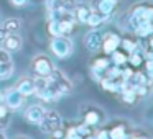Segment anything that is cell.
<instances>
[{"mask_svg":"<svg viewBox=\"0 0 153 139\" xmlns=\"http://www.w3.org/2000/svg\"><path fill=\"white\" fill-rule=\"evenodd\" d=\"M51 134H53L54 139H63V138H64V131H63L61 128H56L53 132H51Z\"/></svg>","mask_w":153,"mask_h":139,"instance_id":"obj_30","label":"cell"},{"mask_svg":"<svg viewBox=\"0 0 153 139\" xmlns=\"http://www.w3.org/2000/svg\"><path fill=\"white\" fill-rule=\"evenodd\" d=\"M120 44H122V48H123V53H127V54L133 53V51L137 49V43L132 40H120Z\"/></svg>","mask_w":153,"mask_h":139,"instance_id":"obj_21","label":"cell"},{"mask_svg":"<svg viewBox=\"0 0 153 139\" xmlns=\"http://www.w3.org/2000/svg\"><path fill=\"white\" fill-rule=\"evenodd\" d=\"M0 119H8V106L0 102Z\"/></svg>","mask_w":153,"mask_h":139,"instance_id":"obj_28","label":"cell"},{"mask_svg":"<svg viewBox=\"0 0 153 139\" xmlns=\"http://www.w3.org/2000/svg\"><path fill=\"white\" fill-rule=\"evenodd\" d=\"M20 26H22V21L18 20V18H8L4 25V28L8 33H17V31L20 30Z\"/></svg>","mask_w":153,"mask_h":139,"instance_id":"obj_19","label":"cell"},{"mask_svg":"<svg viewBox=\"0 0 153 139\" xmlns=\"http://www.w3.org/2000/svg\"><path fill=\"white\" fill-rule=\"evenodd\" d=\"M7 61H12L10 51H7L5 48H0V62H7Z\"/></svg>","mask_w":153,"mask_h":139,"instance_id":"obj_27","label":"cell"},{"mask_svg":"<svg viewBox=\"0 0 153 139\" xmlns=\"http://www.w3.org/2000/svg\"><path fill=\"white\" fill-rule=\"evenodd\" d=\"M120 46V36H117L115 33H107L105 36H102V51L105 54H112L117 48Z\"/></svg>","mask_w":153,"mask_h":139,"instance_id":"obj_6","label":"cell"},{"mask_svg":"<svg viewBox=\"0 0 153 139\" xmlns=\"http://www.w3.org/2000/svg\"><path fill=\"white\" fill-rule=\"evenodd\" d=\"M20 139H25V138H20Z\"/></svg>","mask_w":153,"mask_h":139,"instance_id":"obj_36","label":"cell"},{"mask_svg":"<svg viewBox=\"0 0 153 139\" xmlns=\"http://www.w3.org/2000/svg\"><path fill=\"white\" fill-rule=\"evenodd\" d=\"M23 102H25V97L18 92L17 87H15V89H8L7 92H5V105H7L8 108L17 110L23 105Z\"/></svg>","mask_w":153,"mask_h":139,"instance_id":"obj_5","label":"cell"},{"mask_svg":"<svg viewBox=\"0 0 153 139\" xmlns=\"http://www.w3.org/2000/svg\"><path fill=\"white\" fill-rule=\"evenodd\" d=\"M120 93H122V98H123V102H127V103H133V102H135V98H137L135 92H133L132 89H123Z\"/></svg>","mask_w":153,"mask_h":139,"instance_id":"obj_22","label":"cell"},{"mask_svg":"<svg viewBox=\"0 0 153 139\" xmlns=\"http://www.w3.org/2000/svg\"><path fill=\"white\" fill-rule=\"evenodd\" d=\"M76 0H63V5H61V10L63 12H73L76 8Z\"/></svg>","mask_w":153,"mask_h":139,"instance_id":"obj_26","label":"cell"},{"mask_svg":"<svg viewBox=\"0 0 153 139\" xmlns=\"http://www.w3.org/2000/svg\"><path fill=\"white\" fill-rule=\"evenodd\" d=\"M61 5H63V0H46V8H48V12L61 10Z\"/></svg>","mask_w":153,"mask_h":139,"instance_id":"obj_25","label":"cell"},{"mask_svg":"<svg viewBox=\"0 0 153 139\" xmlns=\"http://www.w3.org/2000/svg\"><path fill=\"white\" fill-rule=\"evenodd\" d=\"M127 62H128L132 67H140V66L143 64V56L135 49L133 53H130V54H128V57H127Z\"/></svg>","mask_w":153,"mask_h":139,"instance_id":"obj_18","label":"cell"},{"mask_svg":"<svg viewBox=\"0 0 153 139\" xmlns=\"http://www.w3.org/2000/svg\"><path fill=\"white\" fill-rule=\"evenodd\" d=\"M48 31H50L51 36H63V34H61V30H59L58 21H50V25H48Z\"/></svg>","mask_w":153,"mask_h":139,"instance_id":"obj_24","label":"cell"},{"mask_svg":"<svg viewBox=\"0 0 153 139\" xmlns=\"http://www.w3.org/2000/svg\"><path fill=\"white\" fill-rule=\"evenodd\" d=\"M61 123H63V119H61L59 113L50 110V111L45 113L43 119L38 123V126H40V129L43 132H53L56 128H61Z\"/></svg>","mask_w":153,"mask_h":139,"instance_id":"obj_3","label":"cell"},{"mask_svg":"<svg viewBox=\"0 0 153 139\" xmlns=\"http://www.w3.org/2000/svg\"><path fill=\"white\" fill-rule=\"evenodd\" d=\"M110 64V61L107 59V57H97L96 61H94V69H97V70H102L104 72V69H105L107 66H109Z\"/></svg>","mask_w":153,"mask_h":139,"instance_id":"obj_23","label":"cell"},{"mask_svg":"<svg viewBox=\"0 0 153 139\" xmlns=\"http://www.w3.org/2000/svg\"><path fill=\"white\" fill-rule=\"evenodd\" d=\"M0 100H2V97H0Z\"/></svg>","mask_w":153,"mask_h":139,"instance_id":"obj_37","label":"cell"},{"mask_svg":"<svg viewBox=\"0 0 153 139\" xmlns=\"http://www.w3.org/2000/svg\"><path fill=\"white\" fill-rule=\"evenodd\" d=\"M73 12H74V20H77L79 23H87V18H89L92 10L87 5H76V8Z\"/></svg>","mask_w":153,"mask_h":139,"instance_id":"obj_11","label":"cell"},{"mask_svg":"<svg viewBox=\"0 0 153 139\" xmlns=\"http://www.w3.org/2000/svg\"><path fill=\"white\" fill-rule=\"evenodd\" d=\"M45 113H46V110L41 105H31L30 108H27V111H25V118L30 123H33V124H38V123L43 119Z\"/></svg>","mask_w":153,"mask_h":139,"instance_id":"obj_8","label":"cell"},{"mask_svg":"<svg viewBox=\"0 0 153 139\" xmlns=\"http://www.w3.org/2000/svg\"><path fill=\"white\" fill-rule=\"evenodd\" d=\"M50 82L53 83L54 87H56V90L59 93H63V95H66V93L71 92V89H73V83H71L69 77L66 75V74H63L59 69H56V67H53V70L50 72Z\"/></svg>","mask_w":153,"mask_h":139,"instance_id":"obj_2","label":"cell"},{"mask_svg":"<svg viewBox=\"0 0 153 139\" xmlns=\"http://www.w3.org/2000/svg\"><path fill=\"white\" fill-rule=\"evenodd\" d=\"M150 48H152V51H153V38H150Z\"/></svg>","mask_w":153,"mask_h":139,"instance_id":"obj_35","label":"cell"},{"mask_svg":"<svg viewBox=\"0 0 153 139\" xmlns=\"http://www.w3.org/2000/svg\"><path fill=\"white\" fill-rule=\"evenodd\" d=\"M112 59H110V62L112 64H115V66H120V67H123V64H127V57H128V54L127 53H123V51H114L112 54Z\"/></svg>","mask_w":153,"mask_h":139,"instance_id":"obj_16","label":"cell"},{"mask_svg":"<svg viewBox=\"0 0 153 139\" xmlns=\"http://www.w3.org/2000/svg\"><path fill=\"white\" fill-rule=\"evenodd\" d=\"M127 139H146L145 136H137V134H133V136H127Z\"/></svg>","mask_w":153,"mask_h":139,"instance_id":"obj_33","label":"cell"},{"mask_svg":"<svg viewBox=\"0 0 153 139\" xmlns=\"http://www.w3.org/2000/svg\"><path fill=\"white\" fill-rule=\"evenodd\" d=\"M12 5H15V7H25V5L28 4V0H10Z\"/></svg>","mask_w":153,"mask_h":139,"instance_id":"obj_31","label":"cell"},{"mask_svg":"<svg viewBox=\"0 0 153 139\" xmlns=\"http://www.w3.org/2000/svg\"><path fill=\"white\" fill-rule=\"evenodd\" d=\"M96 139H110L109 129H102V131H99V132L96 134Z\"/></svg>","mask_w":153,"mask_h":139,"instance_id":"obj_29","label":"cell"},{"mask_svg":"<svg viewBox=\"0 0 153 139\" xmlns=\"http://www.w3.org/2000/svg\"><path fill=\"white\" fill-rule=\"evenodd\" d=\"M84 44H86L87 51L96 53V51H99L100 46H102V34H100L99 31H91V33L86 34Z\"/></svg>","mask_w":153,"mask_h":139,"instance_id":"obj_7","label":"cell"},{"mask_svg":"<svg viewBox=\"0 0 153 139\" xmlns=\"http://www.w3.org/2000/svg\"><path fill=\"white\" fill-rule=\"evenodd\" d=\"M7 34H8V31L5 30L4 26H2V28H0V43H2V41L5 40V36H7Z\"/></svg>","mask_w":153,"mask_h":139,"instance_id":"obj_32","label":"cell"},{"mask_svg":"<svg viewBox=\"0 0 153 139\" xmlns=\"http://www.w3.org/2000/svg\"><path fill=\"white\" fill-rule=\"evenodd\" d=\"M109 136H110V139H127L125 126H122V124L114 126V128L109 131Z\"/></svg>","mask_w":153,"mask_h":139,"instance_id":"obj_17","label":"cell"},{"mask_svg":"<svg viewBox=\"0 0 153 139\" xmlns=\"http://www.w3.org/2000/svg\"><path fill=\"white\" fill-rule=\"evenodd\" d=\"M53 64H51L50 57L43 56V54H40V56H36L33 59V70L38 74V75H45L48 77L50 75V72L53 70Z\"/></svg>","mask_w":153,"mask_h":139,"instance_id":"obj_4","label":"cell"},{"mask_svg":"<svg viewBox=\"0 0 153 139\" xmlns=\"http://www.w3.org/2000/svg\"><path fill=\"white\" fill-rule=\"evenodd\" d=\"M15 87H17L18 92H20L23 97H30V95L35 93V82H33V79H30V77H23V79H20Z\"/></svg>","mask_w":153,"mask_h":139,"instance_id":"obj_10","label":"cell"},{"mask_svg":"<svg viewBox=\"0 0 153 139\" xmlns=\"http://www.w3.org/2000/svg\"><path fill=\"white\" fill-rule=\"evenodd\" d=\"M0 139H7V136H5L4 131H0Z\"/></svg>","mask_w":153,"mask_h":139,"instance_id":"obj_34","label":"cell"},{"mask_svg":"<svg viewBox=\"0 0 153 139\" xmlns=\"http://www.w3.org/2000/svg\"><path fill=\"white\" fill-rule=\"evenodd\" d=\"M50 48H51V51H53V54L56 57L64 59V57H68L73 53V41H71L69 38H66L64 34L63 36H53Z\"/></svg>","mask_w":153,"mask_h":139,"instance_id":"obj_1","label":"cell"},{"mask_svg":"<svg viewBox=\"0 0 153 139\" xmlns=\"http://www.w3.org/2000/svg\"><path fill=\"white\" fill-rule=\"evenodd\" d=\"M117 0H97V12L104 15H110L112 10L115 8Z\"/></svg>","mask_w":153,"mask_h":139,"instance_id":"obj_12","label":"cell"},{"mask_svg":"<svg viewBox=\"0 0 153 139\" xmlns=\"http://www.w3.org/2000/svg\"><path fill=\"white\" fill-rule=\"evenodd\" d=\"M84 123L89 126H97L100 123V113L96 111V110H89V111L86 113V116H84Z\"/></svg>","mask_w":153,"mask_h":139,"instance_id":"obj_15","label":"cell"},{"mask_svg":"<svg viewBox=\"0 0 153 139\" xmlns=\"http://www.w3.org/2000/svg\"><path fill=\"white\" fill-rule=\"evenodd\" d=\"M2 44H4V48L7 51H18L22 49V44H23V41H22L20 34L17 33H8L7 36H5V40L2 41Z\"/></svg>","mask_w":153,"mask_h":139,"instance_id":"obj_9","label":"cell"},{"mask_svg":"<svg viewBox=\"0 0 153 139\" xmlns=\"http://www.w3.org/2000/svg\"><path fill=\"white\" fill-rule=\"evenodd\" d=\"M107 17H109V15H104V13H100V12H97V10L91 12L89 18H87V25H91V26H100V25L107 20Z\"/></svg>","mask_w":153,"mask_h":139,"instance_id":"obj_14","label":"cell"},{"mask_svg":"<svg viewBox=\"0 0 153 139\" xmlns=\"http://www.w3.org/2000/svg\"><path fill=\"white\" fill-rule=\"evenodd\" d=\"M135 31H137L138 36L145 38V36H148V34L153 33V23H142L140 26L135 28Z\"/></svg>","mask_w":153,"mask_h":139,"instance_id":"obj_20","label":"cell"},{"mask_svg":"<svg viewBox=\"0 0 153 139\" xmlns=\"http://www.w3.org/2000/svg\"><path fill=\"white\" fill-rule=\"evenodd\" d=\"M13 62L7 61V62H0V80H7L13 75Z\"/></svg>","mask_w":153,"mask_h":139,"instance_id":"obj_13","label":"cell"}]
</instances>
